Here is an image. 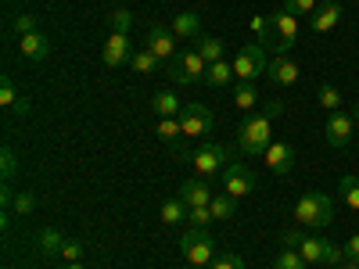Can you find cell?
<instances>
[{"instance_id": "d4e9b609", "label": "cell", "mask_w": 359, "mask_h": 269, "mask_svg": "<svg viewBox=\"0 0 359 269\" xmlns=\"http://www.w3.org/2000/svg\"><path fill=\"white\" fill-rule=\"evenodd\" d=\"M233 104L241 108L245 115H252V108L259 104V90H255V83H233Z\"/></svg>"}, {"instance_id": "7402d4cb", "label": "cell", "mask_w": 359, "mask_h": 269, "mask_svg": "<svg viewBox=\"0 0 359 269\" xmlns=\"http://www.w3.org/2000/svg\"><path fill=\"white\" fill-rule=\"evenodd\" d=\"M151 108H155V115H158V118H169V115H180L184 101H180V94H176V90H155Z\"/></svg>"}, {"instance_id": "7c38bea8", "label": "cell", "mask_w": 359, "mask_h": 269, "mask_svg": "<svg viewBox=\"0 0 359 269\" xmlns=\"http://www.w3.org/2000/svg\"><path fill=\"white\" fill-rule=\"evenodd\" d=\"M269 22H273V36H277L280 54H287L298 43V15H291L287 8H277L273 15H269Z\"/></svg>"}, {"instance_id": "4dcf8cb0", "label": "cell", "mask_w": 359, "mask_h": 269, "mask_svg": "<svg viewBox=\"0 0 359 269\" xmlns=\"http://www.w3.org/2000/svg\"><path fill=\"white\" fill-rule=\"evenodd\" d=\"M252 33H255L259 47L277 43V36H273V22H269V18H262V15H252Z\"/></svg>"}, {"instance_id": "7bdbcfd3", "label": "cell", "mask_w": 359, "mask_h": 269, "mask_svg": "<svg viewBox=\"0 0 359 269\" xmlns=\"http://www.w3.org/2000/svg\"><path fill=\"white\" fill-rule=\"evenodd\" d=\"M345 258H355L359 262V233L348 237V244H345Z\"/></svg>"}, {"instance_id": "836d02e7", "label": "cell", "mask_w": 359, "mask_h": 269, "mask_svg": "<svg viewBox=\"0 0 359 269\" xmlns=\"http://www.w3.org/2000/svg\"><path fill=\"white\" fill-rule=\"evenodd\" d=\"M108 25H111V33H130V29H133V15L126 8H118V11L108 15Z\"/></svg>"}, {"instance_id": "ba28073f", "label": "cell", "mask_w": 359, "mask_h": 269, "mask_svg": "<svg viewBox=\"0 0 359 269\" xmlns=\"http://www.w3.org/2000/svg\"><path fill=\"white\" fill-rule=\"evenodd\" d=\"M298 255H302L306 262H316V265H338V262L345 258V248H338V244H331V241H323V237L306 233L302 244H298Z\"/></svg>"}, {"instance_id": "f546056e", "label": "cell", "mask_w": 359, "mask_h": 269, "mask_svg": "<svg viewBox=\"0 0 359 269\" xmlns=\"http://www.w3.org/2000/svg\"><path fill=\"white\" fill-rule=\"evenodd\" d=\"M208 208H212V219H216V223H223V219H230V216H233L237 198H230V194H216L212 201H208Z\"/></svg>"}, {"instance_id": "83f0119b", "label": "cell", "mask_w": 359, "mask_h": 269, "mask_svg": "<svg viewBox=\"0 0 359 269\" xmlns=\"http://www.w3.org/2000/svg\"><path fill=\"white\" fill-rule=\"evenodd\" d=\"M338 194H341V201L352 208V212H359V176H341V184H338Z\"/></svg>"}, {"instance_id": "7a4b0ae2", "label": "cell", "mask_w": 359, "mask_h": 269, "mask_svg": "<svg viewBox=\"0 0 359 269\" xmlns=\"http://www.w3.org/2000/svg\"><path fill=\"white\" fill-rule=\"evenodd\" d=\"M334 223V201L331 194H323V191H309L298 198L294 205V226H302V230H323V226H331Z\"/></svg>"}, {"instance_id": "d6a6232c", "label": "cell", "mask_w": 359, "mask_h": 269, "mask_svg": "<svg viewBox=\"0 0 359 269\" xmlns=\"http://www.w3.org/2000/svg\"><path fill=\"white\" fill-rule=\"evenodd\" d=\"M158 137H162L165 144H180V137H184V126H180L176 115H169V118H162V123H158Z\"/></svg>"}, {"instance_id": "484cf974", "label": "cell", "mask_w": 359, "mask_h": 269, "mask_svg": "<svg viewBox=\"0 0 359 269\" xmlns=\"http://www.w3.org/2000/svg\"><path fill=\"white\" fill-rule=\"evenodd\" d=\"M36 244H40V255H43V258H54V255H62V244H65V237L57 233L54 226H47V230H40Z\"/></svg>"}, {"instance_id": "44dd1931", "label": "cell", "mask_w": 359, "mask_h": 269, "mask_svg": "<svg viewBox=\"0 0 359 269\" xmlns=\"http://www.w3.org/2000/svg\"><path fill=\"white\" fill-rule=\"evenodd\" d=\"M0 108H8L11 115H25L29 111V101L18 94V86L11 79H0Z\"/></svg>"}, {"instance_id": "f1b7e54d", "label": "cell", "mask_w": 359, "mask_h": 269, "mask_svg": "<svg viewBox=\"0 0 359 269\" xmlns=\"http://www.w3.org/2000/svg\"><path fill=\"white\" fill-rule=\"evenodd\" d=\"M194 50L205 57L208 65H212V62H223V40H216V36H201Z\"/></svg>"}, {"instance_id": "f6af8a7d", "label": "cell", "mask_w": 359, "mask_h": 269, "mask_svg": "<svg viewBox=\"0 0 359 269\" xmlns=\"http://www.w3.org/2000/svg\"><path fill=\"white\" fill-rule=\"evenodd\" d=\"M57 269H83V262H65V265H57Z\"/></svg>"}, {"instance_id": "cb8c5ba5", "label": "cell", "mask_w": 359, "mask_h": 269, "mask_svg": "<svg viewBox=\"0 0 359 269\" xmlns=\"http://www.w3.org/2000/svg\"><path fill=\"white\" fill-rule=\"evenodd\" d=\"M187 216H191V208H187V201H184V198H169V201L162 205V223H165V226L187 223Z\"/></svg>"}, {"instance_id": "4fadbf2b", "label": "cell", "mask_w": 359, "mask_h": 269, "mask_svg": "<svg viewBox=\"0 0 359 269\" xmlns=\"http://www.w3.org/2000/svg\"><path fill=\"white\" fill-rule=\"evenodd\" d=\"M133 40H130V33H108V40H104V54H101V62L108 65V69H118V65H130V57H133Z\"/></svg>"}, {"instance_id": "e575fe53", "label": "cell", "mask_w": 359, "mask_h": 269, "mask_svg": "<svg viewBox=\"0 0 359 269\" xmlns=\"http://www.w3.org/2000/svg\"><path fill=\"white\" fill-rule=\"evenodd\" d=\"M280 8H287L291 15H298V18H302V15H316V8H320V0H284V4Z\"/></svg>"}, {"instance_id": "30bf717a", "label": "cell", "mask_w": 359, "mask_h": 269, "mask_svg": "<svg viewBox=\"0 0 359 269\" xmlns=\"http://www.w3.org/2000/svg\"><path fill=\"white\" fill-rule=\"evenodd\" d=\"M144 47L151 50L155 57H162V62H172V57L180 54V50H176V33H172L169 25H158V22L147 25V33H144Z\"/></svg>"}, {"instance_id": "d6986e66", "label": "cell", "mask_w": 359, "mask_h": 269, "mask_svg": "<svg viewBox=\"0 0 359 269\" xmlns=\"http://www.w3.org/2000/svg\"><path fill=\"white\" fill-rule=\"evenodd\" d=\"M169 29L176 33V40H194V36H201V15L198 11H180Z\"/></svg>"}, {"instance_id": "ab89813d", "label": "cell", "mask_w": 359, "mask_h": 269, "mask_svg": "<svg viewBox=\"0 0 359 269\" xmlns=\"http://www.w3.org/2000/svg\"><path fill=\"white\" fill-rule=\"evenodd\" d=\"M11 33L22 40V36H29V33H36V18L33 15H18L15 18V25H11Z\"/></svg>"}, {"instance_id": "3957f363", "label": "cell", "mask_w": 359, "mask_h": 269, "mask_svg": "<svg viewBox=\"0 0 359 269\" xmlns=\"http://www.w3.org/2000/svg\"><path fill=\"white\" fill-rule=\"evenodd\" d=\"M180 251H184L187 265H212V258L219 255L216 251V237L208 230H198V226H191L184 237H180Z\"/></svg>"}, {"instance_id": "8d00e7d4", "label": "cell", "mask_w": 359, "mask_h": 269, "mask_svg": "<svg viewBox=\"0 0 359 269\" xmlns=\"http://www.w3.org/2000/svg\"><path fill=\"white\" fill-rule=\"evenodd\" d=\"M11 208H15L18 216H33V212H36V198L29 194V191H18L15 201H11Z\"/></svg>"}, {"instance_id": "5bb4252c", "label": "cell", "mask_w": 359, "mask_h": 269, "mask_svg": "<svg viewBox=\"0 0 359 269\" xmlns=\"http://www.w3.org/2000/svg\"><path fill=\"white\" fill-rule=\"evenodd\" d=\"M262 162H266V169L273 172V176H287V172L294 169V147L284 144V140H273V144L266 147Z\"/></svg>"}, {"instance_id": "277c9868", "label": "cell", "mask_w": 359, "mask_h": 269, "mask_svg": "<svg viewBox=\"0 0 359 269\" xmlns=\"http://www.w3.org/2000/svg\"><path fill=\"white\" fill-rule=\"evenodd\" d=\"M205 72H208V62H205L198 50H180L172 62H169V79H172L176 86L205 83Z\"/></svg>"}, {"instance_id": "ee69618b", "label": "cell", "mask_w": 359, "mask_h": 269, "mask_svg": "<svg viewBox=\"0 0 359 269\" xmlns=\"http://www.w3.org/2000/svg\"><path fill=\"white\" fill-rule=\"evenodd\" d=\"M334 269H359V262H355V258H341Z\"/></svg>"}, {"instance_id": "60d3db41", "label": "cell", "mask_w": 359, "mask_h": 269, "mask_svg": "<svg viewBox=\"0 0 359 269\" xmlns=\"http://www.w3.org/2000/svg\"><path fill=\"white\" fill-rule=\"evenodd\" d=\"M302 237H306V230H302V226L287 230V233L280 237V248H294V251H298V244H302Z\"/></svg>"}, {"instance_id": "e0dca14e", "label": "cell", "mask_w": 359, "mask_h": 269, "mask_svg": "<svg viewBox=\"0 0 359 269\" xmlns=\"http://www.w3.org/2000/svg\"><path fill=\"white\" fill-rule=\"evenodd\" d=\"M180 198L187 201V208H198V205H208L216 198V191L208 187V179L205 176H198V179H187L184 187H180Z\"/></svg>"}, {"instance_id": "d590c367", "label": "cell", "mask_w": 359, "mask_h": 269, "mask_svg": "<svg viewBox=\"0 0 359 269\" xmlns=\"http://www.w3.org/2000/svg\"><path fill=\"white\" fill-rule=\"evenodd\" d=\"M208 269H245V258L237 255V251H219Z\"/></svg>"}, {"instance_id": "1f68e13d", "label": "cell", "mask_w": 359, "mask_h": 269, "mask_svg": "<svg viewBox=\"0 0 359 269\" xmlns=\"http://www.w3.org/2000/svg\"><path fill=\"white\" fill-rule=\"evenodd\" d=\"M273 269H309V262L298 255L294 248H280V255L273 258Z\"/></svg>"}, {"instance_id": "8992f818", "label": "cell", "mask_w": 359, "mask_h": 269, "mask_svg": "<svg viewBox=\"0 0 359 269\" xmlns=\"http://www.w3.org/2000/svg\"><path fill=\"white\" fill-rule=\"evenodd\" d=\"M180 126H184V137H208L216 130V115L208 104H198V101H187L180 108Z\"/></svg>"}, {"instance_id": "2e32d148", "label": "cell", "mask_w": 359, "mask_h": 269, "mask_svg": "<svg viewBox=\"0 0 359 269\" xmlns=\"http://www.w3.org/2000/svg\"><path fill=\"white\" fill-rule=\"evenodd\" d=\"M338 22H341V4L338 0H323V4L316 8V15L309 18V29L313 33H331Z\"/></svg>"}, {"instance_id": "9a60e30c", "label": "cell", "mask_w": 359, "mask_h": 269, "mask_svg": "<svg viewBox=\"0 0 359 269\" xmlns=\"http://www.w3.org/2000/svg\"><path fill=\"white\" fill-rule=\"evenodd\" d=\"M266 72H269V79H273L277 86H294L298 79H302V69L294 65L291 54H277L273 62L266 65Z\"/></svg>"}, {"instance_id": "f35d334b", "label": "cell", "mask_w": 359, "mask_h": 269, "mask_svg": "<svg viewBox=\"0 0 359 269\" xmlns=\"http://www.w3.org/2000/svg\"><path fill=\"white\" fill-rule=\"evenodd\" d=\"M15 172H18V158H15L11 147H4V151H0V176H4V184H8Z\"/></svg>"}, {"instance_id": "6da1fadb", "label": "cell", "mask_w": 359, "mask_h": 269, "mask_svg": "<svg viewBox=\"0 0 359 269\" xmlns=\"http://www.w3.org/2000/svg\"><path fill=\"white\" fill-rule=\"evenodd\" d=\"M287 104L280 101H269L262 111H252L241 118V126H237V147H241L245 155H266V147L273 144V123L284 115Z\"/></svg>"}, {"instance_id": "7dc6e473", "label": "cell", "mask_w": 359, "mask_h": 269, "mask_svg": "<svg viewBox=\"0 0 359 269\" xmlns=\"http://www.w3.org/2000/svg\"><path fill=\"white\" fill-rule=\"evenodd\" d=\"M191 269H205V265H191Z\"/></svg>"}, {"instance_id": "ac0fdd59", "label": "cell", "mask_w": 359, "mask_h": 269, "mask_svg": "<svg viewBox=\"0 0 359 269\" xmlns=\"http://www.w3.org/2000/svg\"><path fill=\"white\" fill-rule=\"evenodd\" d=\"M237 83V72H233V62H212L205 72V86H212V90H223V86H233Z\"/></svg>"}, {"instance_id": "74e56055", "label": "cell", "mask_w": 359, "mask_h": 269, "mask_svg": "<svg viewBox=\"0 0 359 269\" xmlns=\"http://www.w3.org/2000/svg\"><path fill=\"white\" fill-rule=\"evenodd\" d=\"M187 223H191V226H198V230H208V223H216V219H212V208H208V205H198V208H191Z\"/></svg>"}, {"instance_id": "b9f144b4", "label": "cell", "mask_w": 359, "mask_h": 269, "mask_svg": "<svg viewBox=\"0 0 359 269\" xmlns=\"http://www.w3.org/2000/svg\"><path fill=\"white\" fill-rule=\"evenodd\" d=\"M62 258H65V262H79V258H83V244H79V241H65V244H62Z\"/></svg>"}, {"instance_id": "4316f807", "label": "cell", "mask_w": 359, "mask_h": 269, "mask_svg": "<svg viewBox=\"0 0 359 269\" xmlns=\"http://www.w3.org/2000/svg\"><path fill=\"white\" fill-rule=\"evenodd\" d=\"M316 101H320V108H327V115L341 111V90L334 83H320L316 86Z\"/></svg>"}, {"instance_id": "8fae6325", "label": "cell", "mask_w": 359, "mask_h": 269, "mask_svg": "<svg viewBox=\"0 0 359 269\" xmlns=\"http://www.w3.org/2000/svg\"><path fill=\"white\" fill-rule=\"evenodd\" d=\"M352 130H355V123H352V115H345V111H331V115H327V123H323L327 144L338 147V151H345V147L352 144Z\"/></svg>"}, {"instance_id": "ffe728a7", "label": "cell", "mask_w": 359, "mask_h": 269, "mask_svg": "<svg viewBox=\"0 0 359 269\" xmlns=\"http://www.w3.org/2000/svg\"><path fill=\"white\" fill-rule=\"evenodd\" d=\"M18 47H22V57H29V62H43V57L50 54V40L40 33V29H36V33H29V36H22Z\"/></svg>"}, {"instance_id": "5b68a950", "label": "cell", "mask_w": 359, "mask_h": 269, "mask_svg": "<svg viewBox=\"0 0 359 269\" xmlns=\"http://www.w3.org/2000/svg\"><path fill=\"white\" fill-rule=\"evenodd\" d=\"M230 158H233V151L226 144H219V140H205L198 151H194V172L198 176H216V172H223V165H230Z\"/></svg>"}, {"instance_id": "9c48e42d", "label": "cell", "mask_w": 359, "mask_h": 269, "mask_svg": "<svg viewBox=\"0 0 359 269\" xmlns=\"http://www.w3.org/2000/svg\"><path fill=\"white\" fill-rule=\"evenodd\" d=\"M259 187V176L248 169V165H226L223 169V194H230V198H248L252 191Z\"/></svg>"}, {"instance_id": "52a82bcc", "label": "cell", "mask_w": 359, "mask_h": 269, "mask_svg": "<svg viewBox=\"0 0 359 269\" xmlns=\"http://www.w3.org/2000/svg\"><path fill=\"white\" fill-rule=\"evenodd\" d=\"M266 50L259 43H248L233 54V72H237V83H255L262 72H266Z\"/></svg>"}, {"instance_id": "bcb514c9", "label": "cell", "mask_w": 359, "mask_h": 269, "mask_svg": "<svg viewBox=\"0 0 359 269\" xmlns=\"http://www.w3.org/2000/svg\"><path fill=\"white\" fill-rule=\"evenodd\" d=\"M352 123H355V126H359V104H355V108H352Z\"/></svg>"}, {"instance_id": "603a6c76", "label": "cell", "mask_w": 359, "mask_h": 269, "mask_svg": "<svg viewBox=\"0 0 359 269\" xmlns=\"http://www.w3.org/2000/svg\"><path fill=\"white\" fill-rule=\"evenodd\" d=\"M130 69H133L137 76H158V72H162V57H155L147 47H140V50H133V57H130Z\"/></svg>"}]
</instances>
